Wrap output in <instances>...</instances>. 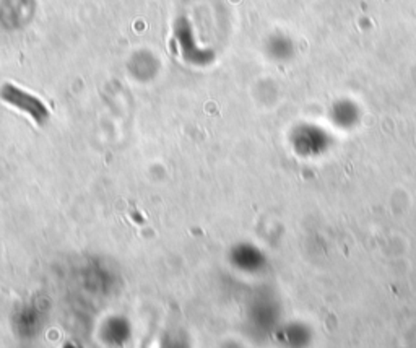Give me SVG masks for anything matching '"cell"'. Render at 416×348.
<instances>
[{"instance_id": "obj_1", "label": "cell", "mask_w": 416, "mask_h": 348, "mask_svg": "<svg viewBox=\"0 0 416 348\" xmlns=\"http://www.w3.org/2000/svg\"><path fill=\"white\" fill-rule=\"evenodd\" d=\"M0 98L7 104L13 106L15 109L25 112L26 116L31 117V121H35L39 126H43L48 121L49 111L46 104L39 98L33 97L31 93L25 92V89L7 83V85H4L2 89H0Z\"/></svg>"}]
</instances>
